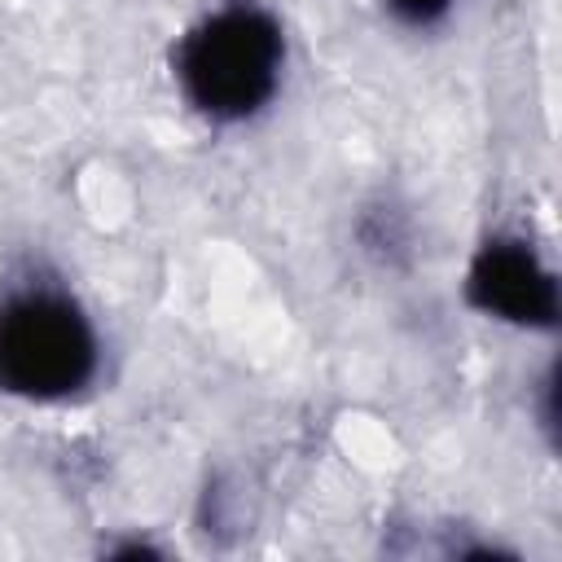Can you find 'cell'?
<instances>
[{
    "instance_id": "obj_1",
    "label": "cell",
    "mask_w": 562,
    "mask_h": 562,
    "mask_svg": "<svg viewBox=\"0 0 562 562\" xmlns=\"http://www.w3.org/2000/svg\"><path fill=\"white\" fill-rule=\"evenodd\" d=\"M176 70L202 114L246 119L281 79V31L263 9L228 4L184 35Z\"/></svg>"
},
{
    "instance_id": "obj_2",
    "label": "cell",
    "mask_w": 562,
    "mask_h": 562,
    "mask_svg": "<svg viewBox=\"0 0 562 562\" xmlns=\"http://www.w3.org/2000/svg\"><path fill=\"white\" fill-rule=\"evenodd\" d=\"M92 369V325L66 294L26 290L0 307V386L35 400H57L79 391Z\"/></svg>"
},
{
    "instance_id": "obj_3",
    "label": "cell",
    "mask_w": 562,
    "mask_h": 562,
    "mask_svg": "<svg viewBox=\"0 0 562 562\" xmlns=\"http://www.w3.org/2000/svg\"><path fill=\"white\" fill-rule=\"evenodd\" d=\"M465 290L470 303L487 316L514 325H540V329L558 321V281L527 241H509V237L487 241L470 263Z\"/></svg>"
},
{
    "instance_id": "obj_4",
    "label": "cell",
    "mask_w": 562,
    "mask_h": 562,
    "mask_svg": "<svg viewBox=\"0 0 562 562\" xmlns=\"http://www.w3.org/2000/svg\"><path fill=\"white\" fill-rule=\"evenodd\" d=\"M404 22H435V18H443V9H448V0H386Z\"/></svg>"
}]
</instances>
